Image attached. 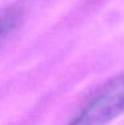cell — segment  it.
<instances>
[{"label": "cell", "mask_w": 124, "mask_h": 125, "mask_svg": "<svg viewBox=\"0 0 124 125\" xmlns=\"http://www.w3.org/2000/svg\"><path fill=\"white\" fill-rule=\"evenodd\" d=\"M124 112V73L108 79L67 125H107Z\"/></svg>", "instance_id": "1"}, {"label": "cell", "mask_w": 124, "mask_h": 125, "mask_svg": "<svg viewBox=\"0 0 124 125\" xmlns=\"http://www.w3.org/2000/svg\"><path fill=\"white\" fill-rule=\"evenodd\" d=\"M22 21L23 11L18 6L7 7L0 13V44L20 27Z\"/></svg>", "instance_id": "2"}]
</instances>
